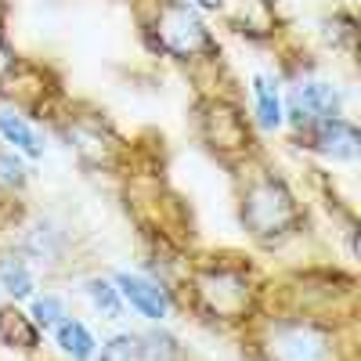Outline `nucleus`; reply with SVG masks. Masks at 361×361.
I'll return each mask as SVG.
<instances>
[{
	"instance_id": "obj_1",
	"label": "nucleus",
	"mask_w": 361,
	"mask_h": 361,
	"mask_svg": "<svg viewBox=\"0 0 361 361\" xmlns=\"http://www.w3.org/2000/svg\"><path fill=\"white\" fill-rule=\"evenodd\" d=\"M145 33L156 51L177 58V62H192V58L214 51V37L188 0H152Z\"/></svg>"
},
{
	"instance_id": "obj_2",
	"label": "nucleus",
	"mask_w": 361,
	"mask_h": 361,
	"mask_svg": "<svg viewBox=\"0 0 361 361\" xmlns=\"http://www.w3.org/2000/svg\"><path fill=\"white\" fill-rule=\"evenodd\" d=\"M243 221L250 224L253 238L260 243H275L296 228V202L289 188L279 177H260L250 185L246 202H243Z\"/></svg>"
},
{
	"instance_id": "obj_3",
	"label": "nucleus",
	"mask_w": 361,
	"mask_h": 361,
	"mask_svg": "<svg viewBox=\"0 0 361 361\" xmlns=\"http://www.w3.org/2000/svg\"><path fill=\"white\" fill-rule=\"evenodd\" d=\"M343 109V94L336 83L318 80V76H304L296 80V87L289 90V123L300 130L314 123V119H333Z\"/></svg>"
},
{
	"instance_id": "obj_4",
	"label": "nucleus",
	"mask_w": 361,
	"mask_h": 361,
	"mask_svg": "<svg viewBox=\"0 0 361 361\" xmlns=\"http://www.w3.org/2000/svg\"><path fill=\"white\" fill-rule=\"evenodd\" d=\"M300 137L307 141L311 152L325 156V159H357L361 152V134L350 119L333 116V119H314V123L300 127Z\"/></svg>"
},
{
	"instance_id": "obj_5",
	"label": "nucleus",
	"mask_w": 361,
	"mask_h": 361,
	"mask_svg": "<svg viewBox=\"0 0 361 361\" xmlns=\"http://www.w3.org/2000/svg\"><path fill=\"white\" fill-rule=\"evenodd\" d=\"M199 293L209 304V311L221 318H238L250 307V286L238 271L228 267H209L206 275L199 279Z\"/></svg>"
},
{
	"instance_id": "obj_6",
	"label": "nucleus",
	"mask_w": 361,
	"mask_h": 361,
	"mask_svg": "<svg viewBox=\"0 0 361 361\" xmlns=\"http://www.w3.org/2000/svg\"><path fill=\"white\" fill-rule=\"evenodd\" d=\"M329 340L311 325H282L271 340V361H329Z\"/></svg>"
},
{
	"instance_id": "obj_7",
	"label": "nucleus",
	"mask_w": 361,
	"mask_h": 361,
	"mask_svg": "<svg viewBox=\"0 0 361 361\" xmlns=\"http://www.w3.org/2000/svg\"><path fill=\"white\" fill-rule=\"evenodd\" d=\"M116 289H119V296H123L127 304H130L137 314H145V318L163 322V318L170 314L166 293H163L156 282L141 279V275H116Z\"/></svg>"
},
{
	"instance_id": "obj_8",
	"label": "nucleus",
	"mask_w": 361,
	"mask_h": 361,
	"mask_svg": "<svg viewBox=\"0 0 361 361\" xmlns=\"http://www.w3.org/2000/svg\"><path fill=\"white\" fill-rule=\"evenodd\" d=\"M253 98H257V119H260V127H267V130L282 127L286 102H282L279 80L267 76V73H257V76H253Z\"/></svg>"
},
{
	"instance_id": "obj_9",
	"label": "nucleus",
	"mask_w": 361,
	"mask_h": 361,
	"mask_svg": "<svg viewBox=\"0 0 361 361\" xmlns=\"http://www.w3.org/2000/svg\"><path fill=\"white\" fill-rule=\"evenodd\" d=\"M0 134H4L8 145H15V152L40 159L44 156V137L33 130V123H25L18 112H0Z\"/></svg>"
},
{
	"instance_id": "obj_10",
	"label": "nucleus",
	"mask_w": 361,
	"mask_h": 361,
	"mask_svg": "<svg viewBox=\"0 0 361 361\" xmlns=\"http://www.w3.org/2000/svg\"><path fill=\"white\" fill-rule=\"evenodd\" d=\"M54 340H58V347H62L73 361H90V357H94V336H90L87 325L76 322V318H66L62 325H58Z\"/></svg>"
},
{
	"instance_id": "obj_11",
	"label": "nucleus",
	"mask_w": 361,
	"mask_h": 361,
	"mask_svg": "<svg viewBox=\"0 0 361 361\" xmlns=\"http://www.w3.org/2000/svg\"><path fill=\"white\" fill-rule=\"evenodd\" d=\"M0 289H8L15 300H29L33 296V275L22 257H0Z\"/></svg>"
},
{
	"instance_id": "obj_12",
	"label": "nucleus",
	"mask_w": 361,
	"mask_h": 361,
	"mask_svg": "<svg viewBox=\"0 0 361 361\" xmlns=\"http://www.w3.org/2000/svg\"><path fill=\"white\" fill-rule=\"evenodd\" d=\"M87 296H90V304H94L105 318H119V314H123V296H119L116 282H109V279H90V282H87Z\"/></svg>"
},
{
	"instance_id": "obj_13",
	"label": "nucleus",
	"mask_w": 361,
	"mask_h": 361,
	"mask_svg": "<svg viewBox=\"0 0 361 361\" xmlns=\"http://www.w3.org/2000/svg\"><path fill=\"white\" fill-rule=\"evenodd\" d=\"M141 336H130V333H119V336H112L105 347H102V354H98V361H141Z\"/></svg>"
},
{
	"instance_id": "obj_14",
	"label": "nucleus",
	"mask_w": 361,
	"mask_h": 361,
	"mask_svg": "<svg viewBox=\"0 0 361 361\" xmlns=\"http://www.w3.org/2000/svg\"><path fill=\"white\" fill-rule=\"evenodd\" d=\"M69 314H66V304L58 296H37L33 300V325L37 329H58Z\"/></svg>"
},
{
	"instance_id": "obj_15",
	"label": "nucleus",
	"mask_w": 361,
	"mask_h": 361,
	"mask_svg": "<svg viewBox=\"0 0 361 361\" xmlns=\"http://www.w3.org/2000/svg\"><path fill=\"white\" fill-rule=\"evenodd\" d=\"M4 329H8L11 343H22V350H33L37 340H40L33 318H25V314H4ZM0 336H4V333H0Z\"/></svg>"
},
{
	"instance_id": "obj_16",
	"label": "nucleus",
	"mask_w": 361,
	"mask_h": 361,
	"mask_svg": "<svg viewBox=\"0 0 361 361\" xmlns=\"http://www.w3.org/2000/svg\"><path fill=\"white\" fill-rule=\"evenodd\" d=\"M25 185V166L15 152H0V188H22Z\"/></svg>"
},
{
	"instance_id": "obj_17",
	"label": "nucleus",
	"mask_w": 361,
	"mask_h": 361,
	"mask_svg": "<svg viewBox=\"0 0 361 361\" xmlns=\"http://www.w3.org/2000/svg\"><path fill=\"white\" fill-rule=\"evenodd\" d=\"M141 343H148V347H141V350H148L152 357H163V361L177 354V340L166 336V333H148V336H141Z\"/></svg>"
},
{
	"instance_id": "obj_18",
	"label": "nucleus",
	"mask_w": 361,
	"mask_h": 361,
	"mask_svg": "<svg viewBox=\"0 0 361 361\" xmlns=\"http://www.w3.org/2000/svg\"><path fill=\"white\" fill-rule=\"evenodd\" d=\"M11 69H15V51L8 47L4 33H0V83H4V80L11 76Z\"/></svg>"
},
{
	"instance_id": "obj_19",
	"label": "nucleus",
	"mask_w": 361,
	"mask_h": 361,
	"mask_svg": "<svg viewBox=\"0 0 361 361\" xmlns=\"http://www.w3.org/2000/svg\"><path fill=\"white\" fill-rule=\"evenodd\" d=\"M188 4H192L195 11H221L228 0H188Z\"/></svg>"
},
{
	"instance_id": "obj_20",
	"label": "nucleus",
	"mask_w": 361,
	"mask_h": 361,
	"mask_svg": "<svg viewBox=\"0 0 361 361\" xmlns=\"http://www.w3.org/2000/svg\"><path fill=\"white\" fill-rule=\"evenodd\" d=\"M0 333H4V311H0Z\"/></svg>"
}]
</instances>
